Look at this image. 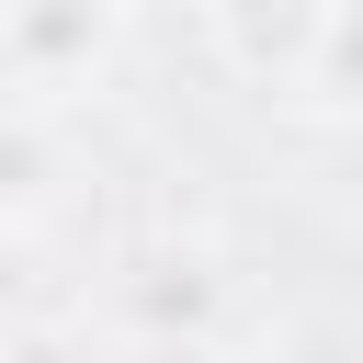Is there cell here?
Listing matches in <instances>:
<instances>
[{
  "label": "cell",
  "mask_w": 363,
  "mask_h": 363,
  "mask_svg": "<svg viewBox=\"0 0 363 363\" xmlns=\"http://www.w3.org/2000/svg\"><path fill=\"white\" fill-rule=\"evenodd\" d=\"M34 193V136H0V204Z\"/></svg>",
  "instance_id": "cell-5"
},
{
  "label": "cell",
  "mask_w": 363,
  "mask_h": 363,
  "mask_svg": "<svg viewBox=\"0 0 363 363\" xmlns=\"http://www.w3.org/2000/svg\"><path fill=\"white\" fill-rule=\"evenodd\" d=\"M113 45V0H0V57L11 79L57 91V79H91Z\"/></svg>",
  "instance_id": "cell-1"
},
{
  "label": "cell",
  "mask_w": 363,
  "mask_h": 363,
  "mask_svg": "<svg viewBox=\"0 0 363 363\" xmlns=\"http://www.w3.org/2000/svg\"><path fill=\"white\" fill-rule=\"evenodd\" d=\"M284 363H363V340H352V329H295Z\"/></svg>",
  "instance_id": "cell-4"
},
{
  "label": "cell",
  "mask_w": 363,
  "mask_h": 363,
  "mask_svg": "<svg viewBox=\"0 0 363 363\" xmlns=\"http://www.w3.org/2000/svg\"><path fill=\"white\" fill-rule=\"evenodd\" d=\"M136 363H227V352H216V340H147Z\"/></svg>",
  "instance_id": "cell-6"
},
{
  "label": "cell",
  "mask_w": 363,
  "mask_h": 363,
  "mask_svg": "<svg viewBox=\"0 0 363 363\" xmlns=\"http://www.w3.org/2000/svg\"><path fill=\"white\" fill-rule=\"evenodd\" d=\"M318 11H329V0H216V45H227L250 79H295L306 45H318Z\"/></svg>",
  "instance_id": "cell-2"
},
{
  "label": "cell",
  "mask_w": 363,
  "mask_h": 363,
  "mask_svg": "<svg viewBox=\"0 0 363 363\" xmlns=\"http://www.w3.org/2000/svg\"><path fill=\"white\" fill-rule=\"evenodd\" d=\"M295 91H306L318 113H363V0H329V11H318V45H306Z\"/></svg>",
  "instance_id": "cell-3"
}]
</instances>
